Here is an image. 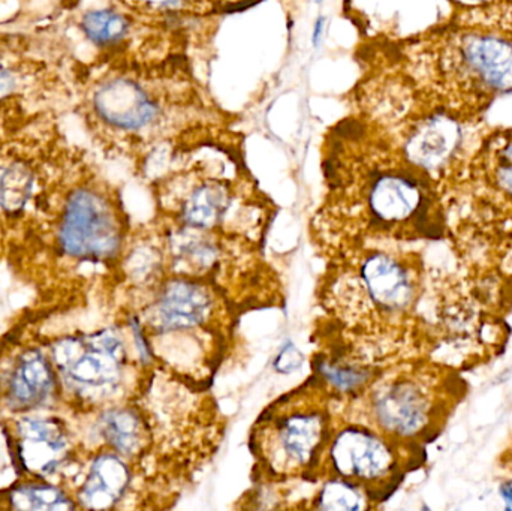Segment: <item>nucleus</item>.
I'll use <instances>...</instances> for the list:
<instances>
[{"label":"nucleus","mask_w":512,"mask_h":511,"mask_svg":"<svg viewBox=\"0 0 512 511\" xmlns=\"http://www.w3.org/2000/svg\"><path fill=\"white\" fill-rule=\"evenodd\" d=\"M324 27L325 17L324 15H319V17L316 18L315 23H313L312 30V45L315 48H318L319 44H321L322 32H324Z\"/></svg>","instance_id":"b1692460"},{"label":"nucleus","mask_w":512,"mask_h":511,"mask_svg":"<svg viewBox=\"0 0 512 511\" xmlns=\"http://www.w3.org/2000/svg\"><path fill=\"white\" fill-rule=\"evenodd\" d=\"M375 413L385 429L406 437L426 425L429 404L417 384L399 381L379 392Z\"/></svg>","instance_id":"1a4fd4ad"},{"label":"nucleus","mask_w":512,"mask_h":511,"mask_svg":"<svg viewBox=\"0 0 512 511\" xmlns=\"http://www.w3.org/2000/svg\"><path fill=\"white\" fill-rule=\"evenodd\" d=\"M41 144H23L20 138L0 144V213L15 216L26 209L41 183Z\"/></svg>","instance_id":"20e7f679"},{"label":"nucleus","mask_w":512,"mask_h":511,"mask_svg":"<svg viewBox=\"0 0 512 511\" xmlns=\"http://www.w3.org/2000/svg\"><path fill=\"white\" fill-rule=\"evenodd\" d=\"M304 356L291 342H286L274 360V369L280 374H292L303 366Z\"/></svg>","instance_id":"4be33fe9"},{"label":"nucleus","mask_w":512,"mask_h":511,"mask_svg":"<svg viewBox=\"0 0 512 511\" xmlns=\"http://www.w3.org/2000/svg\"><path fill=\"white\" fill-rule=\"evenodd\" d=\"M466 68L493 92L512 93V42L498 36L466 38L462 48Z\"/></svg>","instance_id":"6e6552de"},{"label":"nucleus","mask_w":512,"mask_h":511,"mask_svg":"<svg viewBox=\"0 0 512 511\" xmlns=\"http://www.w3.org/2000/svg\"><path fill=\"white\" fill-rule=\"evenodd\" d=\"M325 377L328 381L339 387V389H354L358 384L363 383V372L352 371V369L327 368Z\"/></svg>","instance_id":"5701e85b"},{"label":"nucleus","mask_w":512,"mask_h":511,"mask_svg":"<svg viewBox=\"0 0 512 511\" xmlns=\"http://www.w3.org/2000/svg\"><path fill=\"white\" fill-rule=\"evenodd\" d=\"M363 507V497L357 488L337 480L327 483L318 497V509L322 510H360Z\"/></svg>","instance_id":"412c9836"},{"label":"nucleus","mask_w":512,"mask_h":511,"mask_svg":"<svg viewBox=\"0 0 512 511\" xmlns=\"http://www.w3.org/2000/svg\"><path fill=\"white\" fill-rule=\"evenodd\" d=\"M17 450L21 465L47 476L63 461L68 449L65 431L54 419H23L18 422Z\"/></svg>","instance_id":"0eeeda50"},{"label":"nucleus","mask_w":512,"mask_h":511,"mask_svg":"<svg viewBox=\"0 0 512 511\" xmlns=\"http://www.w3.org/2000/svg\"><path fill=\"white\" fill-rule=\"evenodd\" d=\"M501 495L508 504H512V480L501 486Z\"/></svg>","instance_id":"393cba45"},{"label":"nucleus","mask_w":512,"mask_h":511,"mask_svg":"<svg viewBox=\"0 0 512 511\" xmlns=\"http://www.w3.org/2000/svg\"><path fill=\"white\" fill-rule=\"evenodd\" d=\"M462 129L447 116H433L408 135L406 158L426 170L442 167L459 147Z\"/></svg>","instance_id":"9d476101"},{"label":"nucleus","mask_w":512,"mask_h":511,"mask_svg":"<svg viewBox=\"0 0 512 511\" xmlns=\"http://www.w3.org/2000/svg\"><path fill=\"white\" fill-rule=\"evenodd\" d=\"M457 2L465 3V5H478V3L489 2V0H457Z\"/></svg>","instance_id":"a878e982"},{"label":"nucleus","mask_w":512,"mask_h":511,"mask_svg":"<svg viewBox=\"0 0 512 511\" xmlns=\"http://www.w3.org/2000/svg\"><path fill=\"white\" fill-rule=\"evenodd\" d=\"M9 506L15 510H69L75 507L65 492L41 483H24L12 489Z\"/></svg>","instance_id":"aec40b11"},{"label":"nucleus","mask_w":512,"mask_h":511,"mask_svg":"<svg viewBox=\"0 0 512 511\" xmlns=\"http://www.w3.org/2000/svg\"><path fill=\"white\" fill-rule=\"evenodd\" d=\"M331 461L343 477L361 480L379 479L393 467L387 444L361 428H348L337 435L331 447Z\"/></svg>","instance_id":"39448f33"},{"label":"nucleus","mask_w":512,"mask_h":511,"mask_svg":"<svg viewBox=\"0 0 512 511\" xmlns=\"http://www.w3.org/2000/svg\"><path fill=\"white\" fill-rule=\"evenodd\" d=\"M364 287L373 302L385 311L408 308L414 297V287L405 267L385 254L367 258L361 269Z\"/></svg>","instance_id":"f8f14e48"},{"label":"nucleus","mask_w":512,"mask_h":511,"mask_svg":"<svg viewBox=\"0 0 512 511\" xmlns=\"http://www.w3.org/2000/svg\"><path fill=\"white\" fill-rule=\"evenodd\" d=\"M423 192L414 180L397 173H382L369 189L373 215L384 222H402L423 207Z\"/></svg>","instance_id":"4468645a"},{"label":"nucleus","mask_w":512,"mask_h":511,"mask_svg":"<svg viewBox=\"0 0 512 511\" xmlns=\"http://www.w3.org/2000/svg\"><path fill=\"white\" fill-rule=\"evenodd\" d=\"M212 299L201 285L176 281L167 284L152 309V323L162 332L192 329L209 318Z\"/></svg>","instance_id":"423d86ee"},{"label":"nucleus","mask_w":512,"mask_h":511,"mask_svg":"<svg viewBox=\"0 0 512 511\" xmlns=\"http://www.w3.org/2000/svg\"><path fill=\"white\" fill-rule=\"evenodd\" d=\"M322 2H324V0H316V3H318V5H321Z\"/></svg>","instance_id":"bb28decb"},{"label":"nucleus","mask_w":512,"mask_h":511,"mask_svg":"<svg viewBox=\"0 0 512 511\" xmlns=\"http://www.w3.org/2000/svg\"><path fill=\"white\" fill-rule=\"evenodd\" d=\"M131 473L128 465L113 453L99 455L78 492L81 506L87 509H110L128 491Z\"/></svg>","instance_id":"dca6fc26"},{"label":"nucleus","mask_w":512,"mask_h":511,"mask_svg":"<svg viewBox=\"0 0 512 511\" xmlns=\"http://www.w3.org/2000/svg\"><path fill=\"white\" fill-rule=\"evenodd\" d=\"M41 74L38 62L24 59L11 51H0V110L29 99V90H39Z\"/></svg>","instance_id":"a211bd4d"},{"label":"nucleus","mask_w":512,"mask_h":511,"mask_svg":"<svg viewBox=\"0 0 512 511\" xmlns=\"http://www.w3.org/2000/svg\"><path fill=\"white\" fill-rule=\"evenodd\" d=\"M324 437V417L316 413H295L280 420L274 447L283 464L300 467L312 462Z\"/></svg>","instance_id":"2eb2a0df"},{"label":"nucleus","mask_w":512,"mask_h":511,"mask_svg":"<svg viewBox=\"0 0 512 511\" xmlns=\"http://www.w3.org/2000/svg\"><path fill=\"white\" fill-rule=\"evenodd\" d=\"M54 390V374L44 354L29 350L18 357L9 372L6 399L14 410H29L44 404Z\"/></svg>","instance_id":"9b49d317"},{"label":"nucleus","mask_w":512,"mask_h":511,"mask_svg":"<svg viewBox=\"0 0 512 511\" xmlns=\"http://www.w3.org/2000/svg\"><path fill=\"white\" fill-rule=\"evenodd\" d=\"M258 0H120L125 8L131 9L140 17L150 21H161L176 29L191 18H203L207 15L227 14V12L254 5Z\"/></svg>","instance_id":"ddd939ff"},{"label":"nucleus","mask_w":512,"mask_h":511,"mask_svg":"<svg viewBox=\"0 0 512 511\" xmlns=\"http://www.w3.org/2000/svg\"><path fill=\"white\" fill-rule=\"evenodd\" d=\"M233 203L231 183L218 176L201 177L185 195L182 218L189 227H215L222 221Z\"/></svg>","instance_id":"f3484780"},{"label":"nucleus","mask_w":512,"mask_h":511,"mask_svg":"<svg viewBox=\"0 0 512 511\" xmlns=\"http://www.w3.org/2000/svg\"><path fill=\"white\" fill-rule=\"evenodd\" d=\"M105 440L123 455H134L144 441L140 417L131 410H111L102 417Z\"/></svg>","instance_id":"6ab92c4d"},{"label":"nucleus","mask_w":512,"mask_h":511,"mask_svg":"<svg viewBox=\"0 0 512 511\" xmlns=\"http://www.w3.org/2000/svg\"><path fill=\"white\" fill-rule=\"evenodd\" d=\"M59 243L65 254L80 260H107L119 251L122 224L116 204L98 183L74 186L63 201Z\"/></svg>","instance_id":"f03ea898"},{"label":"nucleus","mask_w":512,"mask_h":511,"mask_svg":"<svg viewBox=\"0 0 512 511\" xmlns=\"http://www.w3.org/2000/svg\"><path fill=\"white\" fill-rule=\"evenodd\" d=\"M80 111L99 144L122 153L167 156L194 132L221 122L188 57L102 59L81 84Z\"/></svg>","instance_id":"f257e3e1"},{"label":"nucleus","mask_w":512,"mask_h":511,"mask_svg":"<svg viewBox=\"0 0 512 511\" xmlns=\"http://www.w3.org/2000/svg\"><path fill=\"white\" fill-rule=\"evenodd\" d=\"M125 357L122 341L111 332L68 339L53 348L54 363L69 389L96 398L116 392Z\"/></svg>","instance_id":"7ed1b4c3"}]
</instances>
